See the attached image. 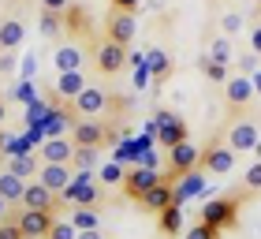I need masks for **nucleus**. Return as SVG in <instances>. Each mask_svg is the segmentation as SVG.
<instances>
[{
    "label": "nucleus",
    "mask_w": 261,
    "mask_h": 239,
    "mask_svg": "<svg viewBox=\"0 0 261 239\" xmlns=\"http://www.w3.org/2000/svg\"><path fill=\"white\" fill-rule=\"evenodd\" d=\"M60 202H67V206H75V209L101 206V183L93 179V172H79L75 179H71V187L60 195Z\"/></svg>",
    "instance_id": "obj_1"
},
{
    "label": "nucleus",
    "mask_w": 261,
    "mask_h": 239,
    "mask_svg": "<svg viewBox=\"0 0 261 239\" xmlns=\"http://www.w3.org/2000/svg\"><path fill=\"white\" fill-rule=\"evenodd\" d=\"M109 109H112V98H109V90H101V86H86L71 101V112L79 119H101Z\"/></svg>",
    "instance_id": "obj_2"
},
{
    "label": "nucleus",
    "mask_w": 261,
    "mask_h": 239,
    "mask_svg": "<svg viewBox=\"0 0 261 239\" xmlns=\"http://www.w3.org/2000/svg\"><path fill=\"white\" fill-rule=\"evenodd\" d=\"M71 142H75V150H101L105 142H112V131L101 119H79V124H71Z\"/></svg>",
    "instance_id": "obj_3"
},
{
    "label": "nucleus",
    "mask_w": 261,
    "mask_h": 239,
    "mask_svg": "<svg viewBox=\"0 0 261 239\" xmlns=\"http://www.w3.org/2000/svg\"><path fill=\"white\" fill-rule=\"evenodd\" d=\"M153 135H157V142H161L164 150L187 142V124H183V116H175V112H157V116H153Z\"/></svg>",
    "instance_id": "obj_4"
},
{
    "label": "nucleus",
    "mask_w": 261,
    "mask_h": 239,
    "mask_svg": "<svg viewBox=\"0 0 261 239\" xmlns=\"http://www.w3.org/2000/svg\"><path fill=\"white\" fill-rule=\"evenodd\" d=\"M127 49L123 45H116V41H97V49H93V67L101 71V75H116V71H123V64H127Z\"/></svg>",
    "instance_id": "obj_5"
},
{
    "label": "nucleus",
    "mask_w": 261,
    "mask_h": 239,
    "mask_svg": "<svg viewBox=\"0 0 261 239\" xmlns=\"http://www.w3.org/2000/svg\"><path fill=\"white\" fill-rule=\"evenodd\" d=\"M235 209H239V198H213L205 202V209H201V224H209V228H228L235 221Z\"/></svg>",
    "instance_id": "obj_6"
},
{
    "label": "nucleus",
    "mask_w": 261,
    "mask_h": 239,
    "mask_svg": "<svg viewBox=\"0 0 261 239\" xmlns=\"http://www.w3.org/2000/svg\"><path fill=\"white\" fill-rule=\"evenodd\" d=\"M105 34H109V41H116V45H127L135 41V34H138V22H135V15L130 11H116L112 8V15H109V22H105Z\"/></svg>",
    "instance_id": "obj_7"
},
{
    "label": "nucleus",
    "mask_w": 261,
    "mask_h": 239,
    "mask_svg": "<svg viewBox=\"0 0 261 239\" xmlns=\"http://www.w3.org/2000/svg\"><path fill=\"white\" fill-rule=\"evenodd\" d=\"M198 164H201V153L191 146V138L168 150V172H172V179H179V176H187V172H194Z\"/></svg>",
    "instance_id": "obj_8"
},
{
    "label": "nucleus",
    "mask_w": 261,
    "mask_h": 239,
    "mask_svg": "<svg viewBox=\"0 0 261 239\" xmlns=\"http://www.w3.org/2000/svg\"><path fill=\"white\" fill-rule=\"evenodd\" d=\"M257 142H261V135H257L254 119H235L228 127V142L224 146H231L235 153H246V150H257Z\"/></svg>",
    "instance_id": "obj_9"
},
{
    "label": "nucleus",
    "mask_w": 261,
    "mask_h": 239,
    "mask_svg": "<svg viewBox=\"0 0 261 239\" xmlns=\"http://www.w3.org/2000/svg\"><path fill=\"white\" fill-rule=\"evenodd\" d=\"M56 206H60V195H53L45 183H27V190H22V209H38V213H56Z\"/></svg>",
    "instance_id": "obj_10"
},
{
    "label": "nucleus",
    "mask_w": 261,
    "mask_h": 239,
    "mask_svg": "<svg viewBox=\"0 0 261 239\" xmlns=\"http://www.w3.org/2000/svg\"><path fill=\"white\" fill-rule=\"evenodd\" d=\"M15 224L22 228L27 239H45L49 228L56 224V217H53V213H38V209H22V213H15Z\"/></svg>",
    "instance_id": "obj_11"
},
{
    "label": "nucleus",
    "mask_w": 261,
    "mask_h": 239,
    "mask_svg": "<svg viewBox=\"0 0 261 239\" xmlns=\"http://www.w3.org/2000/svg\"><path fill=\"white\" fill-rule=\"evenodd\" d=\"M53 64H56V75H67V71H82V64H86V49H82L79 41H64V45H56Z\"/></svg>",
    "instance_id": "obj_12"
},
{
    "label": "nucleus",
    "mask_w": 261,
    "mask_h": 239,
    "mask_svg": "<svg viewBox=\"0 0 261 239\" xmlns=\"http://www.w3.org/2000/svg\"><path fill=\"white\" fill-rule=\"evenodd\" d=\"M235 169V150L231 146H209L201 153V172L209 176H228Z\"/></svg>",
    "instance_id": "obj_13"
},
{
    "label": "nucleus",
    "mask_w": 261,
    "mask_h": 239,
    "mask_svg": "<svg viewBox=\"0 0 261 239\" xmlns=\"http://www.w3.org/2000/svg\"><path fill=\"white\" fill-rule=\"evenodd\" d=\"M157 183H164L161 172H157V169H142V164H138V169H130V172L123 176V190H127L130 198H142L146 190H153Z\"/></svg>",
    "instance_id": "obj_14"
},
{
    "label": "nucleus",
    "mask_w": 261,
    "mask_h": 239,
    "mask_svg": "<svg viewBox=\"0 0 261 239\" xmlns=\"http://www.w3.org/2000/svg\"><path fill=\"white\" fill-rule=\"evenodd\" d=\"M201 190H205V172L201 169L179 176V183H172V206H183V202H191L194 195H201Z\"/></svg>",
    "instance_id": "obj_15"
},
{
    "label": "nucleus",
    "mask_w": 261,
    "mask_h": 239,
    "mask_svg": "<svg viewBox=\"0 0 261 239\" xmlns=\"http://www.w3.org/2000/svg\"><path fill=\"white\" fill-rule=\"evenodd\" d=\"M250 98H254V79L250 75H231L224 82V101H228V109H243Z\"/></svg>",
    "instance_id": "obj_16"
},
{
    "label": "nucleus",
    "mask_w": 261,
    "mask_h": 239,
    "mask_svg": "<svg viewBox=\"0 0 261 239\" xmlns=\"http://www.w3.org/2000/svg\"><path fill=\"white\" fill-rule=\"evenodd\" d=\"M71 179H75L71 164H41V172H38V183H45L53 195H64L71 187Z\"/></svg>",
    "instance_id": "obj_17"
},
{
    "label": "nucleus",
    "mask_w": 261,
    "mask_h": 239,
    "mask_svg": "<svg viewBox=\"0 0 261 239\" xmlns=\"http://www.w3.org/2000/svg\"><path fill=\"white\" fill-rule=\"evenodd\" d=\"M22 38H27V22L19 15H4L0 19V53H15Z\"/></svg>",
    "instance_id": "obj_18"
},
{
    "label": "nucleus",
    "mask_w": 261,
    "mask_h": 239,
    "mask_svg": "<svg viewBox=\"0 0 261 239\" xmlns=\"http://www.w3.org/2000/svg\"><path fill=\"white\" fill-rule=\"evenodd\" d=\"M75 142L71 138H45L41 142V164H71Z\"/></svg>",
    "instance_id": "obj_19"
},
{
    "label": "nucleus",
    "mask_w": 261,
    "mask_h": 239,
    "mask_svg": "<svg viewBox=\"0 0 261 239\" xmlns=\"http://www.w3.org/2000/svg\"><path fill=\"white\" fill-rule=\"evenodd\" d=\"M22 190H27V179H19L15 172H0V198L8 206H22Z\"/></svg>",
    "instance_id": "obj_20"
},
{
    "label": "nucleus",
    "mask_w": 261,
    "mask_h": 239,
    "mask_svg": "<svg viewBox=\"0 0 261 239\" xmlns=\"http://www.w3.org/2000/svg\"><path fill=\"white\" fill-rule=\"evenodd\" d=\"M86 86H90V82H86V75H82V71H67V75H56V93H60V98H67V101H75Z\"/></svg>",
    "instance_id": "obj_21"
},
{
    "label": "nucleus",
    "mask_w": 261,
    "mask_h": 239,
    "mask_svg": "<svg viewBox=\"0 0 261 239\" xmlns=\"http://www.w3.org/2000/svg\"><path fill=\"white\" fill-rule=\"evenodd\" d=\"M138 202H142V206H146L149 213H164V209L172 206V183H157L153 190H146V195H142Z\"/></svg>",
    "instance_id": "obj_22"
},
{
    "label": "nucleus",
    "mask_w": 261,
    "mask_h": 239,
    "mask_svg": "<svg viewBox=\"0 0 261 239\" xmlns=\"http://www.w3.org/2000/svg\"><path fill=\"white\" fill-rule=\"evenodd\" d=\"M71 224H75V232H97L101 228V213L97 206H86V209H71Z\"/></svg>",
    "instance_id": "obj_23"
},
{
    "label": "nucleus",
    "mask_w": 261,
    "mask_h": 239,
    "mask_svg": "<svg viewBox=\"0 0 261 239\" xmlns=\"http://www.w3.org/2000/svg\"><path fill=\"white\" fill-rule=\"evenodd\" d=\"M8 172H15L19 179H27V183H30V179L41 172V164L34 161L30 153H11V164H8Z\"/></svg>",
    "instance_id": "obj_24"
},
{
    "label": "nucleus",
    "mask_w": 261,
    "mask_h": 239,
    "mask_svg": "<svg viewBox=\"0 0 261 239\" xmlns=\"http://www.w3.org/2000/svg\"><path fill=\"white\" fill-rule=\"evenodd\" d=\"M146 71H149L153 79H164L172 71V56L164 53V49H149L146 53Z\"/></svg>",
    "instance_id": "obj_25"
},
{
    "label": "nucleus",
    "mask_w": 261,
    "mask_h": 239,
    "mask_svg": "<svg viewBox=\"0 0 261 239\" xmlns=\"http://www.w3.org/2000/svg\"><path fill=\"white\" fill-rule=\"evenodd\" d=\"M179 228H183V206H168L161 213V232L164 235H175Z\"/></svg>",
    "instance_id": "obj_26"
},
{
    "label": "nucleus",
    "mask_w": 261,
    "mask_h": 239,
    "mask_svg": "<svg viewBox=\"0 0 261 239\" xmlns=\"http://www.w3.org/2000/svg\"><path fill=\"white\" fill-rule=\"evenodd\" d=\"M97 169V150H75V157H71V172H93Z\"/></svg>",
    "instance_id": "obj_27"
},
{
    "label": "nucleus",
    "mask_w": 261,
    "mask_h": 239,
    "mask_svg": "<svg viewBox=\"0 0 261 239\" xmlns=\"http://www.w3.org/2000/svg\"><path fill=\"white\" fill-rule=\"evenodd\" d=\"M64 34V15H53V11H41V38H60Z\"/></svg>",
    "instance_id": "obj_28"
},
{
    "label": "nucleus",
    "mask_w": 261,
    "mask_h": 239,
    "mask_svg": "<svg viewBox=\"0 0 261 239\" xmlns=\"http://www.w3.org/2000/svg\"><path fill=\"white\" fill-rule=\"evenodd\" d=\"M201 71H205V79L209 82H220V86H224V82H228L231 75H228V64H217V60H201Z\"/></svg>",
    "instance_id": "obj_29"
},
{
    "label": "nucleus",
    "mask_w": 261,
    "mask_h": 239,
    "mask_svg": "<svg viewBox=\"0 0 261 239\" xmlns=\"http://www.w3.org/2000/svg\"><path fill=\"white\" fill-rule=\"evenodd\" d=\"M209 60L228 64V60H231V41H228V38H217V41H213V49H209Z\"/></svg>",
    "instance_id": "obj_30"
},
{
    "label": "nucleus",
    "mask_w": 261,
    "mask_h": 239,
    "mask_svg": "<svg viewBox=\"0 0 261 239\" xmlns=\"http://www.w3.org/2000/svg\"><path fill=\"white\" fill-rule=\"evenodd\" d=\"M45 239H79V232H75V224H71V221H56Z\"/></svg>",
    "instance_id": "obj_31"
},
{
    "label": "nucleus",
    "mask_w": 261,
    "mask_h": 239,
    "mask_svg": "<svg viewBox=\"0 0 261 239\" xmlns=\"http://www.w3.org/2000/svg\"><path fill=\"white\" fill-rule=\"evenodd\" d=\"M183 239H220V232H217V228H209V224H201V221H198L194 228H187V235H183Z\"/></svg>",
    "instance_id": "obj_32"
},
{
    "label": "nucleus",
    "mask_w": 261,
    "mask_h": 239,
    "mask_svg": "<svg viewBox=\"0 0 261 239\" xmlns=\"http://www.w3.org/2000/svg\"><path fill=\"white\" fill-rule=\"evenodd\" d=\"M220 27H224V34H239L243 30V15L239 11H228V15L220 19Z\"/></svg>",
    "instance_id": "obj_33"
},
{
    "label": "nucleus",
    "mask_w": 261,
    "mask_h": 239,
    "mask_svg": "<svg viewBox=\"0 0 261 239\" xmlns=\"http://www.w3.org/2000/svg\"><path fill=\"white\" fill-rule=\"evenodd\" d=\"M0 239H27L15 221H0Z\"/></svg>",
    "instance_id": "obj_34"
},
{
    "label": "nucleus",
    "mask_w": 261,
    "mask_h": 239,
    "mask_svg": "<svg viewBox=\"0 0 261 239\" xmlns=\"http://www.w3.org/2000/svg\"><path fill=\"white\" fill-rule=\"evenodd\" d=\"M71 0H41V11H53V15H67Z\"/></svg>",
    "instance_id": "obj_35"
},
{
    "label": "nucleus",
    "mask_w": 261,
    "mask_h": 239,
    "mask_svg": "<svg viewBox=\"0 0 261 239\" xmlns=\"http://www.w3.org/2000/svg\"><path fill=\"white\" fill-rule=\"evenodd\" d=\"M127 172H123V164H105V169H101V179H105V183H116V179H123Z\"/></svg>",
    "instance_id": "obj_36"
},
{
    "label": "nucleus",
    "mask_w": 261,
    "mask_h": 239,
    "mask_svg": "<svg viewBox=\"0 0 261 239\" xmlns=\"http://www.w3.org/2000/svg\"><path fill=\"white\" fill-rule=\"evenodd\" d=\"M246 190H261V161L246 172Z\"/></svg>",
    "instance_id": "obj_37"
},
{
    "label": "nucleus",
    "mask_w": 261,
    "mask_h": 239,
    "mask_svg": "<svg viewBox=\"0 0 261 239\" xmlns=\"http://www.w3.org/2000/svg\"><path fill=\"white\" fill-rule=\"evenodd\" d=\"M0 71H15V53H0Z\"/></svg>",
    "instance_id": "obj_38"
},
{
    "label": "nucleus",
    "mask_w": 261,
    "mask_h": 239,
    "mask_svg": "<svg viewBox=\"0 0 261 239\" xmlns=\"http://www.w3.org/2000/svg\"><path fill=\"white\" fill-rule=\"evenodd\" d=\"M112 4H116V11H130V15H135L138 0H112Z\"/></svg>",
    "instance_id": "obj_39"
},
{
    "label": "nucleus",
    "mask_w": 261,
    "mask_h": 239,
    "mask_svg": "<svg viewBox=\"0 0 261 239\" xmlns=\"http://www.w3.org/2000/svg\"><path fill=\"white\" fill-rule=\"evenodd\" d=\"M250 49H254V56H261V27H254V34H250Z\"/></svg>",
    "instance_id": "obj_40"
},
{
    "label": "nucleus",
    "mask_w": 261,
    "mask_h": 239,
    "mask_svg": "<svg viewBox=\"0 0 261 239\" xmlns=\"http://www.w3.org/2000/svg\"><path fill=\"white\" fill-rule=\"evenodd\" d=\"M79 239H105V235H101V228H97V232H79Z\"/></svg>",
    "instance_id": "obj_41"
},
{
    "label": "nucleus",
    "mask_w": 261,
    "mask_h": 239,
    "mask_svg": "<svg viewBox=\"0 0 261 239\" xmlns=\"http://www.w3.org/2000/svg\"><path fill=\"white\" fill-rule=\"evenodd\" d=\"M146 8H153V11H161V8H164V0H146Z\"/></svg>",
    "instance_id": "obj_42"
},
{
    "label": "nucleus",
    "mask_w": 261,
    "mask_h": 239,
    "mask_svg": "<svg viewBox=\"0 0 261 239\" xmlns=\"http://www.w3.org/2000/svg\"><path fill=\"white\" fill-rule=\"evenodd\" d=\"M0 124H4V101H0Z\"/></svg>",
    "instance_id": "obj_43"
},
{
    "label": "nucleus",
    "mask_w": 261,
    "mask_h": 239,
    "mask_svg": "<svg viewBox=\"0 0 261 239\" xmlns=\"http://www.w3.org/2000/svg\"><path fill=\"white\" fill-rule=\"evenodd\" d=\"M4 206H8V202H4V198H0V213H4Z\"/></svg>",
    "instance_id": "obj_44"
},
{
    "label": "nucleus",
    "mask_w": 261,
    "mask_h": 239,
    "mask_svg": "<svg viewBox=\"0 0 261 239\" xmlns=\"http://www.w3.org/2000/svg\"><path fill=\"white\" fill-rule=\"evenodd\" d=\"M257 8H261V0H257Z\"/></svg>",
    "instance_id": "obj_45"
}]
</instances>
